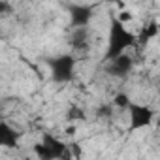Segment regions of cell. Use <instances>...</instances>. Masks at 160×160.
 <instances>
[{
    "instance_id": "cell-1",
    "label": "cell",
    "mask_w": 160,
    "mask_h": 160,
    "mask_svg": "<svg viewBox=\"0 0 160 160\" xmlns=\"http://www.w3.org/2000/svg\"><path fill=\"white\" fill-rule=\"evenodd\" d=\"M132 45H136V36L124 28V23L113 17L109 25V40H108V51L104 55V60H111L126 53V49H130Z\"/></svg>"
},
{
    "instance_id": "cell-2",
    "label": "cell",
    "mask_w": 160,
    "mask_h": 160,
    "mask_svg": "<svg viewBox=\"0 0 160 160\" xmlns=\"http://www.w3.org/2000/svg\"><path fill=\"white\" fill-rule=\"evenodd\" d=\"M47 64H49V72H51L53 81H57V83H68V81L73 79L77 57L73 53L57 55L53 58H47Z\"/></svg>"
},
{
    "instance_id": "cell-3",
    "label": "cell",
    "mask_w": 160,
    "mask_h": 160,
    "mask_svg": "<svg viewBox=\"0 0 160 160\" xmlns=\"http://www.w3.org/2000/svg\"><path fill=\"white\" fill-rule=\"evenodd\" d=\"M34 152L43 158V160H51V158H70L72 154L68 152L66 145L62 141H58L55 136L51 134H43L42 143L34 145Z\"/></svg>"
},
{
    "instance_id": "cell-4",
    "label": "cell",
    "mask_w": 160,
    "mask_h": 160,
    "mask_svg": "<svg viewBox=\"0 0 160 160\" xmlns=\"http://www.w3.org/2000/svg\"><path fill=\"white\" fill-rule=\"evenodd\" d=\"M128 113H130V130L147 128L154 121V111L147 106H139V104L132 102L128 108Z\"/></svg>"
},
{
    "instance_id": "cell-5",
    "label": "cell",
    "mask_w": 160,
    "mask_h": 160,
    "mask_svg": "<svg viewBox=\"0 0 160 160\" xmlns=\"http://www.w3.org/2000/svg\"><path fill=\"white\" fill-rule=\"evenodd\" d=\"M106 70H108L111 75H115V77H126V75L134 70V57L122 53V55H119V57L108 60V68H106Z\"/></svg>"
},
{
    "instance_id": "cell-6",
    "label": "cell",
    "mask_w": 160,
    "mask_h": 160,
    "mask_svg": "<svg viewBox=\"0 0 160 160\" xmlns=\"http://www.w3.org/2000/svg\"><path fill=\"white\" fill-rule=\"evenodd\" d=\"M70 45H72V53L77 57V55H85L91 47V42H89V30L87 27H79V28H73V34L70 38Z\"/></svg>"
},
{
    "instance_id": "cell-7",
    "label": "cell",
    "mask_w": 160,
    "mask_h": 160,
    "mask_svg": "<svg viewBox=\"0 0 160 160\" xmlns=\"http://www.w3.org/2000/svg\"><path fill=\"white\" fill-rule=\"evenodd\" d=\"M70 15H72V27L73 28L87 27L91 17H92V8L91 6H72Z\"/></svg>"
},
{
    "instance_id": "cell-8",
    "label": "cell",
    "mask_w": 160,
    "mask_h": 160,
    "mask_svg": "<svg viewBox=\"0 0 160 160\" xmlns=\"http://www.w3.org/2000/svg\"><path fill=\"white\" fill-rule=\"evenodd\" d=\"M158 23L156 21H149V23H145L143 27H141V30H139V34L136 36V45H139V47H145L152 38H156L158 36Z\"/></svg>"
},
{
    "instance_id": "cell-9",
    "label": "cell",
    "mask_w": 160,
    "mask_h": 160,
    "mask_svg": "<svg viewBox=\"0 0 160 160\" xmlns=\"http://www.w3.org/2000/svg\"><path fill=\"white\" fill-rule=\"evenodd\" d=\"M19 138H21V134L15 132L6 121L0 122V145H2V147H15Z\"/></svg>"
},
{
    "instance_id": "cell-10",
    "label": "cell",
    "mask_w": 160,
    "mask_h": 160,
    "mask_svg": "<svg viewBox=\"0 0 160 160\" xmlns=\"http://www.w3.org/2000/svg\"><path fill=\"white\" fill-rule=\"evenodd\" d=\"M66 119H68V122L85 121V111H83V108H79V106H70L68 111H66Z\"/></svg>"
},
{
    "instance_id": "cell-11",
    "label": "cell",
    "mask_w": 160,
    "mask_h": 160,
    "mask_svg": "<svg viewBox=\"0 0 160 160\" xmlns=\"http://www.w3.org/2000/svg\"><path fill=\"white\" fill-rule=\"evenodd\" d=\"M115 108H121V109H128L130 108V104H132V100L128 98V94H124V92H117L115 96H113V102H111Z\"/></svg>"
},
{
    "instance_id": "cell-12",
    "label": "cell",
    "mask_w": 160,
    "mask_h": 160,
    "mask_svg": "<svg viewBox=\"0 0 160 160\" xmlns=\"http://www.w3.org/2000/svg\"><path fill=\"white\" fill-rule=\"evenodd\" d=\"M117 19H119L121 23H124V25H126V23H130V21H132V13H130V12H126V10H121V12H119V15H117Z\"/></svg>"
},
{
    "instance_id": "cell-13",
    "label": "cell",
    "mask_w": 160,
    "mask_h": 160,
    "mask_svg": "<svg viewBox=\"0 0 160 160\" xmlns=\"http://www.w3.org/2000/svg\"><path fill=\"white\" fill-rule=\"evenodd\" d=\"M75 130H77L75 122H70V124L66 126V134H68V136H73V134H75Z\"/></svg>"
},
{
    "instance_id": "cell-14",
    "label": "cell",
    "mask_w": 160,
    "mask_h": 160,
    "mask_svg": "<svg viewBox=\"0 0 160 160\" xmlns=\"http://www.w3.org/2000/svg\"><path fill=\"white\" fill-rule=\"evenodd\" d=\"M158 106H160V91H158Z\"/></svg>"
},
{
    "instance_id": "cell-15",
    "label": "cell",
    "mask_w": 160,
    "mask_h": 160,
    "mask_svg": "<svg viewBox=\"0 0 160 160\" xmlns=\"http://www.w3.org/2000/svg\"><path fill=\"white\" fill-rule=\"evenodd\" d=\"M156 124H158V130H160V121H156Z\"/></svg>"
}]
</instances>
